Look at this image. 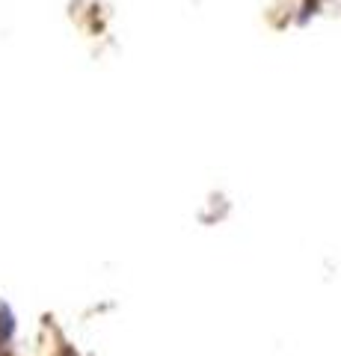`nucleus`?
Returning <instances> with one entry per match:
<instances>
[{
  "label": "nucleus",
  "instance_id": "nucleus-1",
  "mask_svg": "<svg viewBox=\"0 0 341 356\" xmlns=\"http://www.w3.org/2000/svg\"><path fill=\"white\" fill-rule=\"evenodd\" d=\"M13 332H15V318H13V312H9V306L0 300V344H6L13 339Z\"/></svg>",
  "mask_w": 341,
  "mask_h": 356
}]
</instances>
